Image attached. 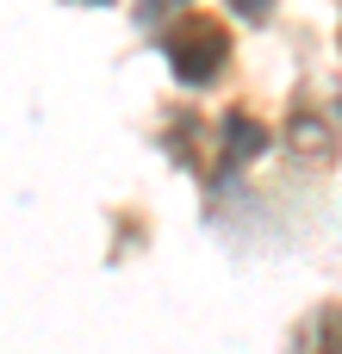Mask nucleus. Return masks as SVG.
I'll return each instance as SVG.
<instances>
[{
    "label": "nucleus",
    "instance_id": "1",
    "mask_svg": "<svg viewBox=\"0 0 342 354\" xmlns=\"http://www.w3.org/2000/svg\"><path fill=\"white\" fill-rule=\"evenodd\" d=\"M218 62H224V31L206 19H187V31H174V68L187 81H212Z\"/></svg>",
    "mask_w": 342,
    "mask_h": 354
}]
</instances>
